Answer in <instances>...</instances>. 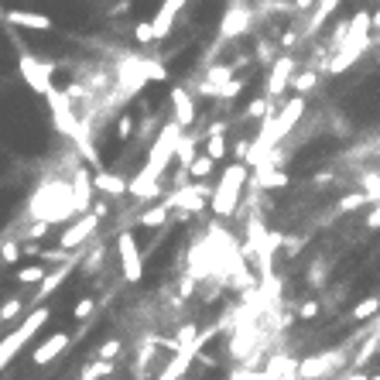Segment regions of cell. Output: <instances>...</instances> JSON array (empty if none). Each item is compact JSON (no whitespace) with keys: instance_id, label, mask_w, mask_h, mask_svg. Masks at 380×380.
Wrapping results in <instances>:
<instances>
[{"instance_id":"11","label":"cell","mask_w":380,"mask_h":380,"mask_svg":"<svg viewBox=\"0 0 380 380\" xmlns=\"http://www.w3.org/2000/svg\"><path fill=\"white\" fill-rule=\"evenodd\" d=\"M233 65H212L206 76L199 79V86H195V93L202 96V99H219V93L227 89L229 82H233Z\"/></svg>"},{"instance_id":"2","label":"cell","mask_w":380,"mask_h":380,"mask_svg":"<svg viewBox=\"0 0 380 380\" xmlns=\"http://www.w3.org/2000/svg\"><path fill=\"white\" fill-rule=\"evenodd\" d=\"M48 319H52V308H48V305H35V308L24 315V322H21L18 329L7 336V340H0V370L14 360V357H18L21 346H28V342H31V336H35V332H38Z\"/></svg>"},{"instance_id":"29","label":"cell","mask_w":380,"mask_h":380,"mask_svg":"<svg viewBox=\"0 0 380 380\" xmlns=\"http://www.w3.org/2000/svg\"><path fill=\"white\" fill-rule=\"evenodd\" d=\"M120 349H124V342L120 340H107L99 349H96V360H107V363H114L116 357H120Z\"/></svg>"},{"instance_id":"42","label":"cell","mask_w":380,"mask_h":380,"mask_svg":"<svg viewBox=\"0 0 380 380\" xmlns=\"http://www.w3.org/2000/svg\"><path fill=\"white\" fill-rule=\"evenodd\" d=\"M374 31H380V7H377V14H374Z\"/></svg>"},{"instance_id":"4","label":"cell","mask_w":380,"mask_h":380,"mask_svg":"<svg viewBox=\"0 0 380 380\" xmlns=\"http://www.w3.org/2000/svg\"><path fill=\"white\" fill-rule=\"evenodd\" d=\"M116 261H120V278H124V281L137 285V281L144 278V254H141L137 237H134L131 229L116 233Z\"/></svg>"},{"instance_id":"43","label":"cell","mask_w":380,"mask_h":380,"mask_svg":"<svg viewBox=\"0 0 380 380\" xmlns=\"http://www.w3.org/2000/svg\"><path fill=\"white\" fill-rule=\"evenodd\" d=\"M261 380H271V374H264V377H261Z\"/></svg>"},{"instance_id":"3","label":"cell","mask_w":380,"mask_h":380,"mask_svg":"<svg viewBox=\"0 0 380 380\" xmlns=\"http://www.w3.org/2000/svg\"><path fill=\"white\" fill-rule=\"evenodd\" d=\"M182 127L175 124V120H168L161 131H158V141L151 144V151H148V161H144V168L148 175H154V178H161L165 171H168V165L175 161V151H178V141H182Z\"/></svg>"},{"instance_id":"26","label":"cell","mask_w":380,"mask_h":380,"mask_svg":"<svg viewBox=\"0 0 380 380\" xmlns=\"http://www.w3.org/2000/svg\"><path fill=\"white\" fill-rule=\"evenodd\" d=\"M45 278H48V267H45V264H28V267H21V271H18L21 285H35V288H38Z\"/></svg>"},{"instance_id":"34","label":"cell","mask_w":380,"mask_h":380,"mask_svg":"<svg viewBox=\"0 0 380 380\" xmlns=\"http://www.w3.org/2000/svg\"><path fill=\"white\" fill-rule=\"evenodd\" d=\"M298 38H302V31H298V28H288L285 35H281V41H278V45H281V52H291V48H295V45H298Z\"/></svg>"},{"instance_id":"27","label":"cell","mask_w":380,"mask_h":380,"mask_svg":"<svg viewBox=\"0 0 380 380\" xmlns=\"http://www.w3.org/2000/svg\"><path fill=\"white\" fill-rule=\"evenodd\" d=\"M24 308H28V302H24L21 295H18V298H7V302L0 305V322H14Z\"/></svg>"},{"instance_id":"15","label":"cell","mask_w":380,"mask_h":380,"mask_svg":"<svg viewBox=\"0 0 380 380\" xmlns=\"http://www.w3.org/2000/svg\"><path fill=\"white\" fill-rule=\"evenodd\" d=\"M206 154L219 165L223 158L229 154V144H227V120H212L210 131H206Z\"/></svg>"},{"instance_id":"28","label":"cell","mask_w":380,"mask_h":380,"mask_svg":"<svg viewBox=\"0 0 380 380\" xmlns=\"http://www.w3.org/2000/svg\"><path fill=\"white\" fill-rule=\"evenodd\" d=\"M370 199H367V192H353V195H342L340 206H336V212H353V210H363Z\"/></svg>"},{"instance_id":"13","label":"cell","mask_w":380,"mask_h":380,"mask_svg":"<svg viewBox=\"0 0 380 380\" xmlns=\"http://www.w3.org/2000/svg\"><path fill=\"white\" fill-rule=\"evenodd\" d=\"M4 21L14 28H28V31H52L55 21L48 14H35V11H4Z\"/></svg>"},{"instance_id":"39","label":"cell","mask_w":380,"mask_h":380,"mask_svg":"<svg viewBox=\"0 0 380 380\" xmlns=\"http://www.w3.org/2000/svg\"><path fill=\"white\" fill-rule=\"evenodd\" d=\"M302 247H305L302 237H285V254H298Z\"/></svg>"},{"instance_id":"37","label":"cell","mask_w":380,"mask_h":380,"mask_svg":"<svg viewBox=\"0 0 380 380\" xmlns=\"http://www.w3.org/2000/svg\"><path fill=\"white\" fill-rule=\"evenodd\" d=\"M315 315H319V302H305L302 308H298V319H302V322L315 319Z\"/></svg>"},{"instance_id":"6","label":"cell","mask_w":380,"mask_h":380,"mask_svg":"<svg viewBox=\"0 0 380 380\" xmlns=\"http://www.w3.org/2000/svg\"><path fill=\"white\" fill-rule=\"evenodd\" d=\"M21 79H24L38 96L55 93V65L45 62V58H35V55L21 58Z\"/></svg>"},{"instance_id":"19","label":"cell","mask_w":380,"mask_h":380,"mask_svg":"<svg viewBox=\"0 0 380 380\" xmlns=\"http://www.w3.org/2000/svg\"><path fill=\"white\" fill-rule=\"evenodd\" d=\"M278 114V103H271L267 96H254L247 103V110H244V120H261L264 124L267 116H274Z\"/></svg>"},{"instance_id":"14","label":"cell","mask_w":380,"mask_h":380,"mask_svg":"<svg viewBox=\"0 0 380 380\" xmlns=\"http://www.w3.org/2000/svg\"><path fill=\"white\" fill-rule=\"evenodd\" d=\"M127 178L124 175H116V171H93V189L99 195H107V199H120V195H127Z\"/></svg>"},{"instance_id":"21","label":"cell","mask_w":380,"mask_h":380,"mask_svg":"<svg viewBox=\"0 0 380 380\" xmlns=\"http://www.w3.org/2000/svg\"><path fill=\"white\" fill-rule=\"evenodd\" d=\"M315 86H319V69H302V72H295V79H291V93L295 96H308Z\"/></svg>"},{"instance_id":"12","label":"cell","mask_w":380,"mask_h":380,"mask_svg":"<svg viewBox=\"0 0 380 380\" xmlns=\"http://www.w3.org/2000/svg\"><path fill=\"white\" fill-rule=\"evenodd\" d=\"M69 346H72V336H69V332H52L48 340L38 342V346L31 349V363H35V367H48V363L58 360Z\"/></svg>"},{"instance_id":"41","label":"cell","mask_w":380,"mask_h":380,"mask_svg":"<svg viewBox=\"0 0 380 380\" xmlns=\"http://www.w3.org/2000/svg\"><path fill=\"white\" fill-rule=\"evenodd\" d=\"M319 7V0H295V11H302V14H312Z\"/></svg>"},{"instance_id":"18","label":"cell","mask_w":380,"mask_h":380,"mask_svg":"<svg viewBox=\"0 0 380 380\" xmlns=\"http://www.w3.org/2000/svg\"><path fill=\"white\" fill-rule=\"evenodd\" d=\"M175 216V210H171V202H158V206H148V210L137 216V223L144 229H161L168 227V219Z\"/></svg>"},{"instance_id":"32","label":"cell","mask_w":380,"mask_h":380,"mask_svg":"<svg viewBox=\"0 0 380 380\" xmlns=\"http://www.w3.org/2000/svg\"><path fill=\"white\" fill-rule=\"evenodd\" d=\"M134 116L131 114H120L116 116V141H131V134H134Z\"/></svg>"},{"instance_id":"38","label":"cell","mask_w":380,"mask_h":380,"mask_svg":"<svg viewBox=\"0 0 380 380\" xmlns=\"http://www.w3.org/2000/svg\"><path fill=\"white\" fill-rule=\"evenodd\" d=\"M192 291H195V278H182L178 281V298H192Z\"/></svg>"},{"instance_id":"8","label":"cell","mask_w":380,"mask_h":380,"mask_svg":"<svg viewBox=\"0 0 380 380\" xmlns=\"http://www.w3.org/2000/svg\"><path fill=\"white\" fill-rule=\"evenodd\" d=\"M340 363H342V353H340V349L312 353L308 360L298 363V380H325V377H332Z\"/></svg>"},{"instance_id":"25","label":"cell","mask_w":380,"mask_h":380,"mask_svg":"<svg viewBox=\"0 0 380 380\" xmlns=\"http://www.w3.org/2000/svg\"><path fill=\"white\" fill-rule=\"evenodd\" d=\"M114 370H116V363L93 360V363L82 367V380H107V377H114Z\"/></svg>"},{"instance_id":"30","label":"cell","mask_w":380,"mask_h":380,"mask_svg":"<svg viewBox=\"0 0 380 380\" xmlns=\"http://www.w3.org/2000/svg\"><path fill=\"white\" fill-rule=\"evenodd\" d=\"M134 38L141 41V45H151V41H158V31H154L151 21H141V24L134 28Z\"/></svg>"},{"instance_id":"16","label":"cell","mask_w":380,"mask_h":380,"mask_svg":"<svg viewBox=\"0 0 380 380\" xmlns=\"http://www.w3.org/2000/svg\"><path fill=\"white\" fill-rule=\"evenodd\" d=\"M185 7V0H165L161 4V11L151 18V24H154V31H158V41L161 38H168L171 35V28H175V18H178V11Z\"/></svg>"},{"instance_id":"40","label":"cell","mask_w":380,"mask_h":380,"mask_svg":"<svg viewBox=\"0 0 380 380\" xmlns=\"http://www.w3.org/2000/svg\"><path fill=\"white\" fill-rule=\"evenodd\" d=\"M367 229H380V202L367 212Z\"/></svg>"},{"instance_id":"23","label":"cell","mask_w":380,"mask_h":380,"mask_svg":"<svg viewBox=\"0 0 380 380\" xmlns=\"http://www.w3.org/2000/svg\"><path fill=\"white\" fill-rule=\"evenodd\" d=\"M377 312H380V295H367V298L349 312V319H353V322H367V319H374Z\"/></svg>"},{"instance_id":"33","label":"cell","mask_w":380,"mask_h":380,"mask_svg":"<svg viewBox=\"0 0 380 380\" xmlns=\"http://www.w3.org/2000/svg\"><path fill=\"white\" fill-rule=\"evenodd\" d=\"M93 308H96V302L89 298V295H86V298H79L76 308H72V319H76V322H86V319L93 315Z\"/></svg>"},{"instance_id":"1","label":"cell","mask_w":380,"mask_h":380,"mask_svg":"<svg viewBox=\"0 0 380 380\" xmlns=\"http://www.w3.org/2000/svg\"><path fill=\"white\" fill-rule=\"evenodd\" d=\"M250 182V165H240V161H229L223 175H219V182H216V189H212V216L216 219H229L237 206H240V195H244V185Z\"/></svg>"},{"instance_id":"10","label":"cell","mask_w":380,"mask_h":380,"mask_svg":"<svg viewBox=\"0 0 380 380\" xmlns=\"http://www.w3.org/2000/svg\"><path fill=\"white\" fill-rule=\"evenodd\" d=\"M195 116H199L195 93L185 89V86H175V89H171V120H175L182 131H189L192 124H195Z\"/></svg>"},{"instance_id":"9","label":"cell","mask_w":380,"mask_h":380,"mask_svg":"<svg viewBox=\"0 0 380 380\" xmlns=\"http://www.w3.org/2000/svg\"><path fill=\"white\" fill-rule=\"evenodd\" d=\"M250 24H254V11H250L247 4H233L223 21H219V38L223 41H237L240 35H247Z\"/></svg>"},{"instance_id":"17","label":"cell","mask_w":380,"mask_h":380,"mask_svg":"<svg viewBox=\"0 0 380 380\" xmlns=\"http://www.w3.org/2000/svg\"><path fill=\"white\" fill-rule=\"evenodd\" d=\"M72 267H79V264H62V267H55V271H52V274H48V278H45V281H41V285L35 288L31 302H38V305H41L45 298H48V295H55L58 285H62V281H65V278L72 274Z\"/></svg>"},{"instance_id":"31","label":"cell","mask_w":380,"mask_h":380,"mask_svg":"<svg viewBox=\"0 0 380 380\" xmlns=\"http://www.w3.org/2000/svg\"><path fill=\"white\" fill-rule=\"evenodd\" d=\"M0 261H4V264H18L21 261V240H7V244L0 247Z\"/></svg>"},{"instance_id":"20","label":"cell","mask_w":380,"mask_h":380,"mask_svg":"<svg viewBox=\"0 0 380 380\" xmlns=\"http://www.w3.org/2000/svg\"><path fill=\"white\" fill-rule=\"evenodd\" d=\"M195 154H199V137H192V134H182V141H178V151H175V161H178V168L189 171V165L195 161Z\"/></svg>"},{"instance_id":"36","label":"cell","mask_w":380,"mask_h":380,"mask_svg":"<svg viewBox=\"0 0 380 380\" xmlns=\"http://www.w3.org/2000/svg\"><path fill=\"white\" fill-rule=\"evenodd\" d=\"M52 229V223H45V219H35L31 227H28V240H41L45 233Z\"/></svg>"},{"instance_id":"24","label":"cell","mask_w":380,"mask_h":380,"mask_svg":"<svg viewBox=\"0 0 380 380\" xmlns=\"http://www.w3.org/2000/svg\"><path fill=\"white\" fill-rule=\"evenodd\" d=\"M103 261H107V247H103V244H93L89 250H82V264L79 267H82L86 274H93V271H99Z\"/></svg>"},{"instance_id":"35","label":"cell","mask_w":380,"mask_h":380,"mask_svg":"<svg viewBox=\"0 0 380 380\" xmlns=\"http://www.w3.org/2000/svg\"><path fill=\"white\" fill-rule=\"evenodd\" d=\"M244 89H247V79H244V76H237V79H233V82L227 86V89L219 93V99H233V96H240Z\"/></svg>"},{"instance_id":"5","label":"cell","mask_w":380,"mask_h":380,"mask_svg":"<svg viewBox=\"0 0 380 380\" xmlns=\"http://www.w3.org/2000/svg\"><path fill=\"white\" fill-rule=\"evenodd\" d=\"M99 216L96 212H86V216H76L69 227L58 233V247L69 250V254H76V250H86V244L96 237V229H99Z\"/></svg>"},{"instance_id":"7","label":"cell","mask_w":380,"mask_h":380,"mask_svg":"<svg viewBox=\"0 0 380 380\" xmlns=\"http://www.w3.org/2000/svg\"><path fill=\"white\" fill-rule=\"evenodd\" d=\"M291 79H295V58L281 55L271 69H267V82H264V96L271 103H278L281 96L291 89Z\"/></svg>"},{"instance_id":"22","label":"cell","mask_w":380,"mask_h":380,"mask_svg":"<svg viewBox=\"0 0 380 380\" xmlns=\"http://www.w3.org/2000/svg\"><path fill=\"white\" fill-rule=\"evenodd\" d=\"M212 168H216V161H212L210 154L202 151V154H195V161L189 165V182H206L212 175Z\"/></svg>"}]
</instances>
